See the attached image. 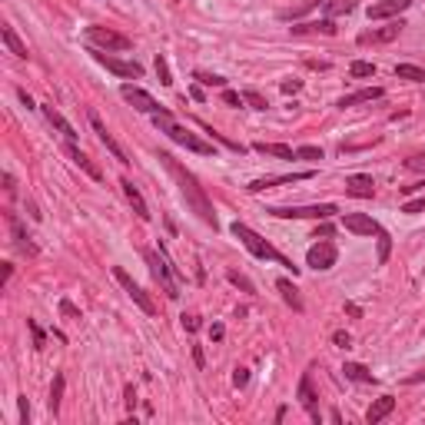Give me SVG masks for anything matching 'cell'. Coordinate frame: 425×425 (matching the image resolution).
Segmentation results:
<instances>
[{"instance_id": "obj_49", "label": "cell", "mask_w": 425, "mask_h": 425, "mask_svg": "<svg viewBox=\"0 0 425 425\" xmlns=\"http://www.w3.org/2000/svg\"><path fill=\"white\" fill-rule=\"evenodd\" d=\"M17 97H20V100H24V106H27V110H34V100H30V97H27V90H17Z\"/></svg>"}, {"instance_id": "obj_40", "label": "cell", "mask_w": 425, "mask_h": 425, "mask_svg": "<svg viewBox=\"0 0 425 425\" xmlns=\"http://www.w3.org/2000/svg\"><path fill=\"white\" fill-rule=\"evenodd\" d=\"M402 212H425V196H419V200H409V203H402Z\"/></svg>"}, {"instance_id": "obj_2", "label": "cell", "mask_w": 425, "mask_h": 425, "mask_svg": "<svg viewBox=\"0 0 425 425\" xmlns=\"http://www.w3.org/2000/svg\"><path fill=\"white\" fill-rule=\"evenodd\" d=\"M232 230V236H236V240L242 242V246H246V250L252 252V256H256V260H270V262H280V266H286V270H292V276H296V272H299V266H296V262L292 260H286V256H282L280 250H276V246H270V242L262 240L260 232L256 230H250V226H246V222H232L230 226Z\"/></svg>"}, {"instance_id": "obj_6", "label": "cell", "mask_w": 425, "mask_h": 425, "mask_svg": "<svg viewBox=\"0 0 425 425\" xmlns=\"http://www.w3.org/2000/svg\"><path fill=\"white\" fill-rule=\"evenodd\" d=\"M87 43L93 50H130V37H123V34H116V30L110 27H87Z\"/></svg>"}, {"instance_id": "obj_22", "label": "cell", "mask_w": 425, "mask_h": 425, "mask_svg": "<svg viewBox=\"0 0 425 425\" xmlns=\"http://www.w3.org/2000/svg\"><path fill=\"white\" fill-rule=\"evenodd\" d=\"M382 93H386V90H382V87H366V90H356V93H349V97H342L336 106H342V110H346V106L372 103V100H379V97H382Z\"/></svg>"}, {"instance_id": "obj_16", "label": "cell", "mask_w": 425, "mask_h": 425, "mask_svg": "<svg viewBox=\"0 0 425 425\" xmlns=\"http://www.w3.org/2000/svg\"><path fill=\"white\" fill-rule=\"evenodd\" d=\"M296 396H299V406L306 409V412H309L312 419H322L319 416V406H316V392H312V376L309 372H302V379H299V392H296Z\"/></svg>"}, {"instance_id": "obj_26", "label": "cell", "mask_w": 425, "mask_h": 425, "mask_svg": "<svg viewBox=\"0 0 425 425\" xmlns=\"http://www.w3.org/2000/svg\"><path fill=\"white\" fill-rule=\"evenodd\" d=\"M359 7V0H322V10L329 17H342V14H352Z\"/></svg>"}, {"instance_id": "obj_23", "label": "cell", "mask_w": 425, "mask_h": 425, "mask_svg": "<svg viewBox=\"0 0 425 425\" xmlns=\"http://www.w3.org/2000/svg\"><path fill=\"white\" fill-rule=\"evenodd\" d=\"M120 186H123V196L130 200V206H133V212L140 216V220H150V210H146V203H143V196H140V190H136L130 180H120Z\"/></svg>"}, {"instance_id": "obj_19", "label": "cell", "mask_w": 425, "mask_h": 425, "mask_svg": "<svg viewBox=\"0 0 425 425\" xmlns=\"http://www.w3.org/2000/svg\"><path fill=\"white\" fill-rule=\"evenodd\" d=\"M40 110H43V116H47V123L53 126V130H60V133L67 136V140H77V130H73V126H70V120L63 113H60L57 106L53 103H43L40 106Z\"/></svg>"}, {"instance_id": "obj_25", "label": "cell", "mask_w": 425, "mask_h": 425, "mask_svg": "<svg viewBox=\"0 0 425 425\" xmlns=\"http://www.w3.org/2000/svg\"><path fill=\"white\" fill-rule=\"evenodd\" d=\"M0 37H4V43H7V50L14 53V57H20V60H27V47L20 43V37L14 34V27H0Z\"/></svg>"}, {"instance_id": "obj_32", "label": "cell", "mask_w": 425, "mask_h": 425, "mask_svg": "<svg viewBox=\"0 0 425 425\" xmlns=\"http://www.w3.org/2000/svg\"><path fill=\"white\" fill-rule=\"evenodd\" d=\"M156 77H160V83H163V87H170V83H173V77H170V63H166L163 53H156Z\"/></svg>"}, {"instance_id": "obj_51", "label": "cell", "mask_w": 425, "mask_h": 425, "mask_svg": "<svg viewBox=\"0 0 425 425\" xmlns=\"http://www.w3.org/2000/svg\"><path fill=\"white\" fill-rule=\"evenodd\" d=\"M4 190H7V193H10V196H14V176H10V173H7V176H4Z\"/></svg>"}, {"instance_id": "obj_52", "label": "cell", "mask_w": 425, "mask_h": 425, "mask_svg": "<svg viewBox=\"0 0 425 425\" xmlns=\"http://www.w3.org/2000/svg\"><path fill=\"white\" fill-rule=\"evenodd\" d=\"M222 332H226V329H222V326H220V322H216V326H212V329H210V336H212V339H222Z\"/></svg>"}, {"instance_id": "obj_50", "label": "cell", "mask_w": 425, "mask_h": 425, "mask_svg": "<svg viewBox=\"0 0 425 425\" xmlns=\"http://www.w3.org/2000/svg\"><path fill=\"white\" fill-rule=\"evenodd\" d=\"M126 406L133 409L136 406V396H133V386H126Z\"/></svg>"}, {"instance_id": "obj_28", "label": "cell", "mask_w": 425, "mask_h": 425, "mask_svg": "<svg viewBox=\"0 0 425 425\" xmlns=\"http://www.w3.org/2000/svg\"><path fill=\"white\" fill-rule=\"evenodd\" d=\"M252 150L266 156H276V160H292L296 156V150H290V146H282V143H256Z\"/></svg>"}, {"instance_id": "obj_53", "label": "cell", "mask_w": 425, "mask_h": 425, "mask_svg": "<svg viewBox=\"0 0 425 425\" xmlns=\"http://www.w3.org/2000/svg\"><path fill=\"white\" fill-rule=\"evenodd\" d=\"M193 359H196V366H203V362H206V359H203V349H200V346L193 349Z\"/></svg>"}, {"instance_id": "obj_13", "label": "cell", "mask_w": 425, "mask_h": 425, "mask_svg": "<svg viewBox=\"0 0 425 425\" xmlns=\"http://www.w3.org/2000/svg\"><path fill=\"white\" fill-rule=\"evenodd\" d=\"M412 7V0H376V4H369V20H386V17H399L402 10Z\"/></svg>"}, {"instance_id": "obj_31", "label": "cell", "mask_w": 425, "mask_h": 425, "mask_svg": "<svg viewBox=\"0 0 425 425\" xmlns=\"http://www.w3.org/2000/svg\"><path fill=\"white\" fill-rule=\"evenodd\" d=\"M396 77H402V80H416V83H422V80H425V70L412 67V63H399V67H396Z\"/></svg>"}, {"instance_id": "obj_47", "label": "cell", "mask_w": 425, "mask_h": 425, "mask_svg": "<svg viewBox=\"0 0 425 425\" xmlns=\"http://www.w3.org/2000/svg\"><path fill=\"white\" fill-rule=\"evenodd\" d=\"M60 312H63V316H77V306H73V302H60Z\"/></svg>"}, {"instance_id": "obj_46", "label": "cell", "mask_w": 425, "mask_h": 425, "mask_svg": "<svg viewBox=\"0 0 425 425\" xmlns=\"http://www.w3.org/2000/svg\"><path fill=\"white\" fill-rule=\"evenodd\" d=\"M183 329H186V332H196V329H200V319H196V316H183Z\"/></svg>"}, {"instance_id": "obj_45", "label": "cell", "mask_w": 425, "mask_h": 425, "mask_svg": "<svg viewBox=\"0 0 425 425\" xmlns=\"http://www.w3.org/2000/svg\"><path fill=\"white\" fill-rule=\"evenodd\" d=\"M406 166L409 170H425V156H409Z\"/></svg>"}, {"instance_id": "obj_20", "label": "cell", "mask_w": 425, "mask_h": 425, "mask_svg": "<svg viewBox=\"0 0 425 425\" xmlns=\"http://www.w3.org/2000/svg\"><path fill=\"white\" fill-rule=\"evenodd\" d=\"M346 193L359 196V200H369V196L376 193V183H372V176L356 173V176H349V180H346Z\"/></svg>"}, {"instance_id": "obj_4", "label": "cell", "mask_w": 425, "mask_h": 425, "mask_svg": "<svg viewBox=\"0 0 425 425\" xmlns=\"http://www.w3.org/2000/svg\"><path fill=\"white\" fill-rule=\"evenodd\" d=\"M146 262H150V272H153V280L163 286V292L170 296V299H180V286L173 282V276H170V260H166V250L160 246V252L156 250H146L143 252Z\"/></svg>"}, {"instance_id": "obj_9", "label": "cell", "mask_w": 425, "mask_h": 425, "mask_svg": "<svg viewBox=\"0 0 425 425\" xmlns=\"http://www.w3.org/2000/svg\"><path fill=\"white\" fill-rule=\"evenodd\" d=\"M113 280L120 282V286H123V292H126V296H130V299L136 302V306H140V309L146 312V316H153V312H156L153 299H150V296H146V292L140 290V286H136L133 280H130V272H126V270H120V266H113Z\"/></svg>"}, {"instance_id": "obj_24", "label": "cell", "mask_w": 425, "mask_h": 425, "mask_svg": "<svg viewBox=\"0 0 425 425\" xmlns=\"http://www.w3.org/2000/svg\"><path fill=\"white\" fill-rule=\"evenodd\" d=\"M292 34H326V37H332L336 34V27H332V20H312V24H299V27H292Z\"/></svg>"}, {"instance_id": "obj_36", "label": "cell", "mask_w": 425, "mask_h": 425, "mask_svg": "<svg viewBox=\"0 0 425 425\" xmlns=\"http://www.w3.org/2000/svg\"><path fill=\"white\" fill-rule=\"evenodd\" d=\"M242 100L252 103V110H266V97H260L256 90H242Z\"/></svg>"}, {"instance_id": "obj_27", "label": "cell", "mask_w": 425, "mask_h": 425, "mask_svg": "<svg viewBox=\"0 0 425 425\" xmlns=\"http://www.w3.org/2000/svg\"><path fill=\"white\" fill-rule=\"evenodd\" d=\"M342 372H346L349 382H376V376H372V372L362 366V362H346V366H342Z\"/></svg>"}, {"instance_id": "obj_30", "label": "cell", "mask_w": 425, "mask_h": 425, "mask_svg": "<svg viewBox=\"0 0 425 425\" xmlns=\"http://www.w3.org/2000/svg\"><path fill=\"white\" fill-rule=\"evenodd\" d=\"M63 386H67V379L60 376H53V386H50V399H47V406H50V412H53V416H57L60 412V399H63Z\"/></svg>"}, {"instance_id": "obj_48", "label": "cell", "mask_w": 425, "mask_h": 425, "mask_svg": "<svg viewBox=\"0 0 425 425\" xmlns=\"http://www.w3.org/2000/svg\"><path fill=\"white\" fill-rule=\"evenodd\" d=\"M296 90H299V80H286L282 83V93H296Z\"/></svg>"}, {"instance_id": "obj_17", "label": "cell", "mask_w": 425, "mask_h": 425, "mask_svg": "<svg viewBox=\"0 0 425 425\" xmlns=\"http://www.w3.org/2000/svg\"><path fill=\"white\" fill-rule=\"evenodd\" d=\"M90 126H93V133L100 136V143H103L106 150L113 153V160H120V163H130V160H126V153H123V150H120V143H116L113 136L106 133V126L100 123V116H97V113H90Z\"/></svg>"}, {"instance_id": "obj_35", "label": "cell", "mask_w": 425, "mask_h": 425, "mask_svg": "<svg viewBox=\"0 0 425 425\" xmlns=\"http://www.w3.org/2000/svg\"><path fill=\"white\" fill-rule=\"evenodd\" d=\"M389 252H392V236L382 230V232H379V262H386Z\"/></svg>"}, {"instance_id": "obj_41", "label": "cell", "mask_w": 425, "mask_h": 425, "mask_svg": "<svg viewBox=\"0 0 425 425\" xmlns=\"http://www.w3.org/2000/svg\"><path fill=\"white\" fill-rule=\"evenodd\" d=\"M222 100H226L230 106H242V103H246V100H242V93H236V90H222Z\"/></svg>"}, {"instance_id": "obj_10", "label": "cell", "mask_w": 425, "mask_h": 425, "mask_svg": "<svg viewBox=\"0 0 425 425\" xmlns=\"http://www.w3.org/2000/svg\"><path fill=\"white\" fill-rule=\"evenodd\" d=\"M336 246L329 240H319L316 246H309V252H306V262H309L312 270H332L336 266Z\"/></svg>"}, {"instance_id": "obj_44", "label": "cell", "mask_w": 425, "mask_h": 425, "mask_svg": "<svg viewBox=\"0 0 425 425\" xmlns=\"http://www.w3.org/2000/svg\"><path fill=\"white\" fill-rule=\"evenodd\" d=\"M20 422H24V425L30 422V406H27V396H20Z\"/></svg>"}, {"instance_id": "obj_38", "label": "cell", "mask_w": 425, "mask_h": 425, "mask_svg": "<svg viewBox=\"0 0 425 425\" xmlns=\"http://www.w3.org/2000/svg\"><path fill=\"white\" fill-rule=\"evenodd\" d=\"M296 156H299V160H322V150H319V146H299Z\"/></svg>"}, {"instance_id": "obj_43", "label": "cell", "mask_w": 425, "mask_h": 425, "mask_svg": "<svg viewBox=\"0 0 425 425\" xmlns=\"http://www.w3.org/2000/svg\"><path fill=\"white\" fill-rule=\"evenodd\" d=\"M332 342H336V346H342V349H346L349 342H352V339H349V332H342V329H339V332H332Z\"/></svg>"}, {"instance_id": "obj_15", "label": "cell", "mask_w": 425, "mask_h": 425, "mask_svg": "<svg viewBox=\"0 0 425 425\" xmlns=\"http://www.w3.org/2000/svg\"><path fill=\"white\" fill-rule=\"evenodd\" d=\"M7 222H10V232H14V246H17L20 252H27V256H37V246L30 242V236H27V230H24V222H20L17 212H10Z\"/></svg>"}, {"instance_id": "obj_11", "label": "cell", "mask_w": 425, "mask_h": 425, "mask_svg": "<svg viewBox=\"0 0 425 425\" xmlns=\"http://www.w3.org/2000/svg\"><path fill=\"white\" fill-rule=\"evenodd\" d=\"M342 226H346L349 232H356V236H379V232H382V226H379L372 216H366V212H349V216H342Z\"/></svg>"}, {"instance_id": "obj_29", "label": "cell", "mask_w": 425, "mask_h": 425, "mask_svg": "<svg viewBox=\"0 0 425 425\" xmlns=\"http://www.w3.org/2000/svg\"><path fill=\"white\" fill-rule=\"evenodd\" d=\"M276 290L282 292V299L290 302L292 309H296V312H302V299H299V292H296V286H292L290 280H276Z\"/></svg>"}, {"instance_id": "obj_34", "label": "cell", "mask_w": 425, "mask_h": 425, "mask_svg": "<svg viewBox=\"0 0 425 425\" xmlns=\"http://www.w3.org/2000/svg\"><path fill=\"white\" fill-rule=\"evenodd\" d=\"M226 280H230L232 286H240L242 292H256V286H252V282L246 280V276H242V272H232V270H230V272H226Z\"/></svg>"}, {"instance_id": "obj_1", "label": "cell", "mask_w": 425, "mask_h": 425, "mask_svg": "<svg viewBox=\"0 0 425 425\" xmlns=\"http://www.w3.org/2000/svg\"><path fill=\"white\" fill-rule=\"evenodd\" d=\"M156 156H160V163H163L166 170H170V176L176 180V186H180V193H183L186 206H190V210H193L196 216L206 222V226H212V230H216L220 222H216V212H212V203H210V196H206V190L200 186V180H196V176L190 173V170H186V166L180 163L176 156L163 153V150H160Z\"/></svg>"}, {"instance_id": "obj_42", "label": "cell", "mask_w": 425, "mask_h": 425, "mask_svg": "<svg viewBox=\"0 0 425 425\" xmlns=\"http://www.w3.org/2000/svg\"><path fill=\"white\" fill-rule=\"evenodd\" d=\"M246 382H250V372H246V369H236V372H232V386L242 389Z\"/></svg>"}, {"instance_id": "obj_21", "label": "cell", "mask_w": 425, "mask_h": 425, "mask_svg": "<svg viewBox=\"0 0 425 425\" xmlns=\"http://www.w3.org/2000/svg\"><path fill=\"white\" fill-rule=\"evenodd\" d=\"M392 409H396V399H392V396L376 399V402L369 406V412H366V422H369V425H379L386 416H392Z\"/></svg>"}, {"instance_id": "obj_14", "label": "cell", "mask_w": 425, "mask_h": 425, "mask_svg": "<svg viewBox=\"0 0 425 425\" xmlns=\"http://www.w3.org/2000/svg\"><path fill=\"white\" fill-rule=\"evenodd\" d=\"M63 153H67L70 160H73V163H77L80 170H83V173L90 176V180H103V173H100L97 166H93V160H90V156L83 153V150H80V146L73 143V140H67V143H63Z\"/></svg>"}, {"instance_id": "obj_12", "label": "cell", "mask_w": 425, "mask_h": 425, "mask_svg": "<svg viewBox=\"0 0 425 425\" xmlns=\"http://www.w3.org/2000/svg\"><path fill=\"white\" fill-rule=\"evenodd\" d=\"M402 27H406V24H402V20H392V24H389V27L362 30V34H359V43H362V47H369V43H389V40H396L399 34H402Z\"/></svg>"}, {"instance_id": "obj_7", "label": "cell", "mask_w": 425, "mask_h": 425, "mask_svg": "<svg viewBox=\"0 0 425 425\" xmlns=\"http://www.w3.org/2000/svg\"><path fill=\"white\" fill-rule=\"evenodd\" d=\"M120 97H123L130 106H136L140 113H150V116L166 113V106H160L153 97H150V93H146V90L133 87V83H123V87H120Z\"/></svg>"}, {"instance_id": "obj_39", "label": "cell", "mask_w": 425, "mask_h": 425, "mask_svg": "<svg viewBox=\"0 0 425 425\" xmlns=\"http://www.w3.org/2000/svg\"><path fill=\"white\" fill-rule=\"evenodd\" d=\"M196 80H200V83H206V87H226V80L222 77H216V73H196Z\"/></svg>"}, {"instance_id": "obj_37", "label": "cell", "mask_w": 425, "mask_h": 425, "mask_svg": "<svg viewBox=\"0 0 425 425\" xmlns=\"http://www.w3.org/2000/svg\"><path fill=\"white\" fill-rule=\"evenodd\" d=\"M27 329L34 332V349H43V342H47V336H43V329L34 322V319H27Z\"/></svg>"}, {"instance_id": "obj_8", "label": "cell", "mask_w": 425, "mask_h": 425, "mask_svg": "<svg viewBox=\"0 0 425 425\" xmlns=\"http://www.w3.org/2000/svg\"><path fill=\"white\" fill-rule=\"evenodd\" d=\"M90 53H93V60H97L100 67H106L110 73H116V77H133V80L143 77V67L133 63V60H116V57H110V53H103V50H90Z\"/></svg>"}, {"instance_id": "obj_5", "label": "cell", "mask_w": 425, "mask_h": 425, "mask_svg": "<svg viewBox=\"0 0 425 425\" xmlns=\"http://www.w3.org/2000/svg\"><path fill=\"white\" fill-rule=\"evenodd\" d=\"M266 212L280 216V220H329L339 210L332 203H319V206H270Z\"/></svg>"}, {"instance_id": "obj_18", "label": "cell", "mask_w": 425, "mask_h": 425, "mask_svg": "<svg viewBox=\"0 0 425 425\" xmlns=\"http://www.w3.org/2000/svg\"><path fill=\"white\" fill-rule=\"evenodd\" d=\"M312 170L306 173H292V176H262V180H252L250 183V193H262V190H270V186H282V183H299V180H309Z\"/></svg>"}, {"instance_id": "obj_3", "label": "cell", "mask_w": 425, "mask_h": 425, "mask_svg": "<svg viewBox=\"0 0 425 425\" xmlns=\"http://www.w3.org/2000/svg\"><path fill=\"white\" fill-rule=\"evenodd\" d=\"M153 120H156V126H160V130H163V133L173 140V143L186 146L190 153H200V156H212V153H216V150H212V143H206V140H200L196 133H190L186 126L173 123V113H170V110H166V113H160V116H153Z\"/></svg>"}, {"instance_id": "obj_33", "label": "cell", "mask_w": 425, "mask_h": 425, "mask_svg": "<svg viewBox=\"0 0 425 425\" xmlns=\"http://www.w3.org/2000/svg\"><path fill=\"white\" fill-rule=\"evenodd\" d=\"M349 73H352L356 80H362V77H372V73H376V67H372V63H366V60H356V63L349 67Z\"/></svg>"}]
</instances>
